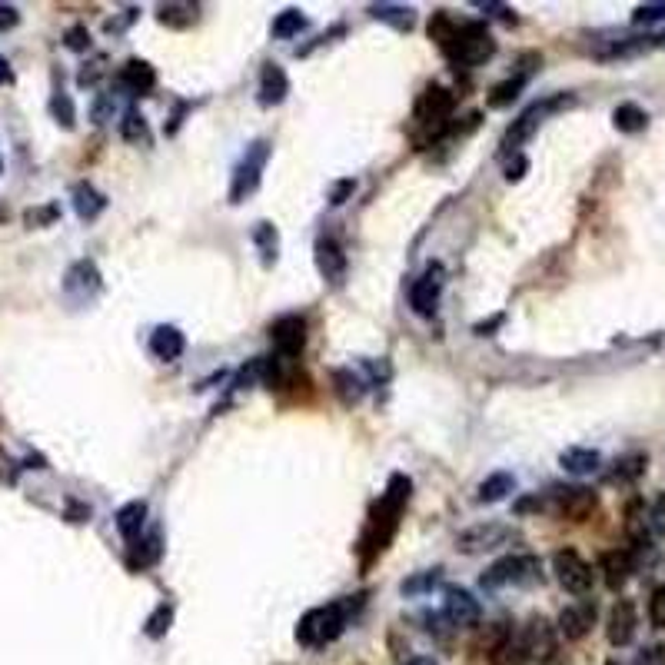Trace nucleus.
<instances>
[{"instance_id":"f257e3e1","label":"nucleus","mask_w":665,"mask_h":665,"mask_svg":"<svg viewBox=\"0 0 665 665\" xmlns=\"http://www.w3.org/2000/svg\"><path fill=\"white\" fill-rule=\"evenodd\" d=\"M406 499H410V480H406V476H393L386 496L379 499V506L373 509V516H369L366 536H363V549H366L363 563H369L373 556H379L386 549V543L393 539V532H396L399 512H403Z\"/></svg>"},{"instance_id":"f03ea898","label":"nucleus","mask_w":665,"mask_h":665,"mask_svg":"<svg viewBox=\"0 0 665 665\" xmlns=\"http://www.w3.org/2000/svg\"><path fill=\"white\" fill-rule=\"evenodd\" d=\"M506 652L522 665H543L553 659L556 652V629L549 625V619L543 615H536L529 622L522 625V632L516 635V642L509 639L506 645Z\"/></svg>"},{"instance_id":"7ed1b4c3","label":"nucleus","mask_w":665,"mask_h":665,"mask_svg":"<svg viewBox=\"0 0 665 665\" xmlns=\"http://www.w3.org/2000/svg\"><path fill=\"white\" fill-rule=\"evenodd\" d=\"M347 629V605L329 603L319 605V609H309L297 625V642L317 649V645H327L333 639H339Z\"/></svg>"},{"instance_id":"20e7f679","label":"nucleus","mask_w":665,"mask_h":665,"mask_svg":"<svg viewBox=\"0 0 665 665\" xmlns=\"http://www.w3.org/2000/svg\"><path fill=\"white\" fill-rule=\"evenodd\" d=\"M446 53H450L456 63H462V67H480V63H486L492 53H496V41H492V33L486 24L472 21V24L456 27V37H452Z\"/></svg>"},{"instance_id":"39448f33","label":"nucleus","mask_w":665,"mask_h":665,"mask_svg":"<svg viewBox=\"0 0 665 665\" xmlns=\"http://www.w3.org/2000/svg\"><path fill=\"white\" fill-rule=\"evenodd\" d=\"M543 579V565L536 556H506L486 569L482 589H502V585H536Z\"/></svg>"},{"instance_id":"423d86ee","label":"nucleus","mask_w":665,"mask_h":665,"mask_svg":"<svg viewBox=\"0 0 665 665\" xmlns=\"http://www.w3.org/2000/svg\"><path fill=\"white\" fill-rule=\"evenodd\" d=\"M450 113H452V93L446 87H440V83H432V87H426L420 93L413 120H416V127H423V130L430 133V137H440L450 127Z\"/></svg>"},{"instance_id":"0eeeda50","label":"nucleus","mask_w":665,"mask_h":665,"mask_svg":"<svg viewBox=\"0 0 665 665\" xmlns=\"http://www.w3.org/2000/svg\"><path fill=\"white\" fill-rule=\"evenodd\" d=\"M266 157H270V144H266V140H256V144L243 154V160L236 164L233 186H230V200H233V204H240L243 196H250L256 186H260V174H263V166H266Z\"/></svg>"},{"instance_id":"6e6552de","label":"nucleus","mask_w":665,"mask_h":665,"mask_svg":"<svg viewBox=\"0 0 665 665\" xmlns=\"http://www.w3.org/2000/svg\"><path fill=\"white\" fill-rule=\"evenodd\" d=\"M509 539H516V532L502 522H486V526H472V529H462L456 536V549L466 556H480V553H492L506 546Z\"/></svg>"},{"instance_id":"1a4fd4ad","label":"nucleus","mask_w":665,"mask_h":665,"mask_svg":"<svg viewBox=\"0 0 665 665\" xmlns=\"http://www.w3.org/2000/svg\"><path fill=\"white\" fill-rule=\"evenodd\" d=\"M553 565H556V579H559V585H563L565 593L573 595H585L589 589H593V565L585 563L583 556L573 553V549H559V553L553 556Z\"/></svg>"},{"instance_id":"9d476101","label":"nucleus","mask_w":665,"mask_h":665,"mask_svg":"<svg viewBox=\"0 0 665 665\" xmlns=\"http://www.w3.org/2000/svg\"><path fill=\"white\" fill-rule=\"evenodd\" d=\"M442 615L450 619L456 629H472V625H480V599L470 593V589H460V585H452L446 589V599H442Z\"/></svg>"},{"instance_id":"9b49d317","label":"nucleus","mask_w":665,"mask_h":665,"mask_svg":"<svg viewBox=\"0 0 665 665\" xmlns=\"http://www.w3.org/2000/svg\"><path fill=\"white\" fill-rule=\"evenodd\" d=\"M599 499H595L593 489L585 486H565V489H556V509L559 516L569 522H585L595 512Z\"/></svg>"},{"instance_id":"f8f14e48","label":"nucleus","mask_w":665,"mask_h":665,"mask_svg":"<svg viewBox=\"0 0 665 665\" xmlns=\"http://www.w3.org/2000/svg\"><path fill=\"white\" fill-rule=\"evenodd\" d=\"M442 293V266H430L410 290V303L420 317H432L436 313V303H440Z\"/></svg>"},{"instance_id":"ddd939ff","label":"nucleus","mask_w":665,"mask_h":665,"mask_svg":"<svg viewBox=\"0 0 665 665\" xmlns=\"http://www.w3.org/2000/svg\"><path fill=\"white\" fill-rule=\"evenodd\" d=\"M270 337H273V347L283 359L299 356V349L307 343V323L299 317H283L270 327Z\"/></svg>"},{"instance_id":"4468645a","label":"nucleus","mask_w":665,"mask_h":665,"mask_svg":"<svg viewBox=\"0 0 665 665\" xmlns=\"http://www.w3.org/2000/svg\"><path fill=\"white\" fill-rule=\"evenodd\" d=\"M317 270L319 277L327 280V283H333V287H339L343 280H347V253H343V246L333 240V236H323V240H317Z\"/></svg>"},{"instance_id":"2eb2a0df","label":"nucleus","mask_w":665,"mask_h":665,"mask_svg":"<svg viewBox=\"0 0 665 665\" xmlns=\"http://www.w3.org/2000/svg\"><path fill=\"white\" fill-rule=\"evenodd\" d=\"M559 103H563V100L532 103V107H529V110H526V113H522L519 120H512V127H509V130H506V137H502V147H506V150H512V147H522V144H526V140H529L532 133L539 130V123H543L546 113L556 110Z\"/></svg>"},{"instance_id":"dca6fc26","label":"nucleus","mask_w":665,"mask_h":665,"mask_svg":"<svg viewBox=\"0 0 665 665\" xmlns=\"http://www.w3.org/2000/svg\"><path fill=\"white\" fill-rule=\"evenodd\" d=\"M635 605L632 599H619L613 605V613H609V625H605V635H609V642L613 645H629L635 639Z\"/></svg>"},{"instance_id":"f3484780","label":"nucleus","mask_w":665,"mask_h":665,"mask_svg":"<svg viewBox=\"0 0 665 665\" xmlns=\"http://www.w3.org/2000/svg\"><path fill=\"white\" fill-rule=\"evenodd\" d=\"M595 622V603H589V599H583V603H573L565 605L563 613H559V632L565 635V639H583L589 629H593Z\"/></svg>"},{"instance_id":"a211bd4d","label":"nucleus","mask_w":665,"mask_h":665,"mask_svg":"<svg viewBox=\"0 0 665 665\" xmlns=\"http://www.w3.org/2000/svg\"><path fill=\"white\" fill-rule=\"evenodd\" d=\"M63 290L71 293V297H90L100 290V273H97V266L90 260H81V263H73L67 270V277H63Z\"/></svg>"},{"instance_id":"6ab92c4d","label":"nucleus","mask_w":665,"mask_h":665,"mask_svg":"<svg viewBox=\"0 0 665 665\" xmlns=\"http://www.w3.org/2000/svg\"><path fill=\"white\" fill-rule=\"evenodd\" d=\"M287 93H290L287 73L280 71L277 63H266L263 77H260V103L263 107H277V103L287 100Z\"/></svg>"},{"instance_id":"aec40b11","label":"nucleus","mask_w":665,"mask_h":665,"mask_svg":"<svg viewBox=\"0 0 665 665\" xmlns=\"http://www.w3.org/2000/svg\"><path fill=\"white\" fill-rule=\"evenodd\" d=\"M157 83V73L154 67L147 61H127L120 71V87L130 93H150Z\"/></svg>"},{"instance_id":"412c9836","label":"nucleus","mask_w":665,"mask_h":665,"mask_svg":"<svg viewBox=\"0 0 665 665\" xmlns=\"http://www.w3.org/2000/svg\"><path fill=\"white\" fill-rule=\"evenodd\" d=\"M184 347H186V339L176 327H157L154 337H150V353H154L157 359H166V363L180 356Z\"/></svg>"},{"instance_id":"4be33fe9","label":"nucleus","mask_w":665,"mask_h":665,"mask_svg":"<svg viewBox=\"0 0 665 665\" xmlns=\"http://www.w3.org/2000/svg\"><path fill=\"white\" fill-rule=\"evenodd\" d=\"M160 553H164V546H160V532H150L147 539H133L130 543L127 565H130L133 573H137V569H150V565L160 559Z\"/></svg>"},{"instance_id":"5701e85b","label":"nucleus","mask_w":665,"mask_h":665,"mask_svg":"<svg viewBox=\"0 0 665 665\" xmlns=\"http://www.w3.org/2000/svg\"><path fill=\"white\" fill-rule=\"evenodd\" d=\"M147 522V502H127L120 512H117V532H120L127 543L133 539H140V529H144Z\"/></svg>"},{"instance_id":"b1692460","label":"nucleus","mask_w":665,"mask_h":665,"mask_svg":"<svg viewBox=\"0 0 665 665\" xmlns=\"http://www.w3.org/2000/svg\"><path fill=\"white\" fill-rule=\"evenodd\" d=\"M103 206H107V196L97 194L90 184L73 186V210H77L81 220H97L103 214Z\"/></svg>"},{"instance_id":"393cba45","label":"nucleus","mask_w":665,"mask_h":665,"mask_svg":"<svg viewBox=\"0 0 665 665\" xmlns=\"http://www.w3.org/2000/svg\"><path fill=\"white\" fill-rule=\"evenodd\" d=\"M603 573H605V585L609 589H622L625 579L632 575V556L629 553H605L603 556Z\"/></svg>"},{"instance_id":"a878e982","label":"nucleus","mask_w":665,"mask_h":665,"mask_svg":"<svg viewBox=\"0 0 665 665\" xmlns=\"http://www.w3.org/2000/svg\"><path fill=\"white\" fill-rule=\"evenodd\" d=\"M559 462H563V470L573 472V476H589V472L599 470L603 456L595 450H579V446H573V450H565L563 456H559Z\"/></svg>"},{"instance_id":"bb28decb","label":"nucleus","mask_w":665,"mask_h":665,"mask_svg":"<svg viewBox=\"0 0 665 665\" xmlns=\"http://www.w3.org/2000/svg\"><path fill=\"white\" fill-rule=\"evenodd\" d=\"M613 123L619 133H642L649 127V113L639 103H619L613 113Z\"/></svg>"},{"instance_id":"cd10ccee","label":"nucleus","mask_w":665,"mask_h":665,"mask_svg":"<svg viewBox=\"0 0 665 665\" xmlns=\"http://www.w3.org/2000/svg\"><path fill=\"white\" fill-rule=\"evenodd\" d=\"M512 489H516V480H512L509 472H492V476H486V480L480 482L476 499L480 502H499V499H506Z\"/></svg>"},{"instance_id":"c85d7f7f","label":"nucleus","mask_w":665,"mask_h":665,"mask_svg":"<svg viewBox=\"0 0 665 665\" xmlns=\"http://www.w3.org/2000/svg\"><path fill=\"white\" fill-rule=\"evenodd\" d=\"M253 243L256 250H260V256H263V263H277V256H280V233H277V226L273 223H256L253 226Z\"/></svg>"},{"instance_id":"c756f323","label":"nucleus","mask_w":665,"mask_h":665,"mask_svg":"<svg viewBox=\"0 0 665 665\" xmlns=\"http://www.w3.org/2000/svg\"><path fill=\"white\" fill-rule=\"evenodd\" d=\"M157 21L164 27H190L196 21V7L194 4H164L160 14H157Z\"/></svg>"},{"instance_id":"7c9ffc66","label":"nucleus","mask_w":665,"mask_h":665,"mask_svg":"<svg viewBox=\"0 0 665 665\" xmlns=\"http://www.w3.org/2000/svg\"><path fill=\"white\" fill-rule=\"evenodd\" d=\"M440 579H442V569H426V573L410 575L406 583L399 585V593H403V595H426V593H432V589L440 585Z\"/></svg>"},{"instance_id":"2f4dec72","label":"nucleus","mask_w":665,"mask_h":665,"mask_svg":"<svg viewBox=\"0 0 665 665\" xmlns=\"http://www.w3.org/2000/svg\"><path fill=\"white\" fill-rule=\"evenodd\" d=\"M170 622H174V605L160 603L154 613H150V619H147L144 632L150 635V639H164V635L170 632Z\"/></svg>"},{"instance_id":"473e14b6","label":"nucleus","mask_w":665,"mask_h":665,"mask_svg":"<svg viewBox=\"0 0 665 665\" xmlns=\"http://www.w3.org/2000/svg\"><path fill=\"white\" fill-rule=\"evenodd\" d=\"M376 21H389L396 24L399 31H410L413 27V11L410 7H396V4H376V7H369Z\"/></svg>"},{"instance_id":"72a5a7b5","label":"nucleus","mask_w":665,"mask_h":665,"mask_svg":"<svg viewBox=\"0 0 665 665\" xmlns=\"http://www.w3.org/2000/svg\"><path fill=\"white\" fill-rule=\"evenodd\" d=\"M522 83H526V73H516L512 81H502L499 87H492V97H489V107H509L516 97H519Z\"/></svg>"},{"instance_id":"f704fd0d","label":"nucleus","mask_w":665,"mask_h":665,"mask_svg":"<svg viewBox=\"0 0 665 665\" xmlns=\"http://www.w3.org/2000/svg\"><path fill=\"white\" fill-rule=\"evenodd\" d=\"M303 14L299 11H283L273 21V37H280V41H290V37H297L299 31H303Z\"/></svg>"},{"instance_id":"c9c22d12","label":"nucleus","mask_w":665,"mask_h":665,"mask_svg":"<svg viewBox=\"0 0 665 665\" xmlns=\"http://www.w3.org/2000/svg\"><path fill=\"white\" fill-rule=\"evenodd\" d=\"M51 113H53V120L61 123L63 130H71L73 123H77V110H73V100H71V97H67V93H63V90L53 93Z\"/></svg>"},{"instance_id":"e433bc0d","label":"nucleus","mask_w":665,"mask_h":665,"mask_svg":"<svg viewBox=\"0 0 665 665\" xmlns=\"http://www.w3.org/2000/svg\"><path fill=\"white\" fill-rule=\"evenodd\" d=\"M120 137L127 140V144H140V140H147V120L137 110H130L120 123Z\"/></svg>"},{"instance_id":"4c0bfd02","label":"nucleus","mask_w":665,"mask_h":665,"mask_svg":"<svg viewBox=\"0 0 665 665\" xmlns=\"http://www.w3.org/2000/svg\"><path fill=\"white\" fill-rule=\"evenodd\" d=\"M430 37L436 43H440L442 51H450V43H452V37H456V24L450 21V17H446V14H436V17H432L430 21Z\"/></svg>"},{"instance_id":"58836bf2","label":"nucleus","mask_w":665,"mask_h":665,"mask_svg":"<svg viewBox=\"0 0 665 665\" xmlns=\"http://www.w3.org/2000/svg\"><path fill=\"white\" fill-rule=\"evenodd\" d=\"M645 470V456L635 452V456H625V460L615 462V480H639Z\"/></svg>"},{"instance_id":"ea45409f","label":"nucleus","mask_w":665,"mask_h":665,"mask_svg":"<svg viewBox=\"0 0 665 665\" xmlns=\"http://www.w3.org/2000/svg\"><path fill=\"white\" fill-rule=\"evenodd\" d=\"M649 619H652V625L665 629V585H655L652 589V599H649Z\"/></svg>"},{"instance_id":"a19ab883","label":"nucleus","mask_w":665,"mask_h":665,"mask_svg":"<svg viewBox=\"0 0 665 665\" xmlns=\"http://www.w3.org/2000/svg\"><path fill=\"white\" fill-rule=\"evenodd\" d=\"M632 21L635 24H659V21H665V4H642V7H635Z\"/></svg>"},{"instance_id":"79ce46f5","label":"nucleus","mask_w":665,"mask_h":665,"mask_svg":"<svg viewBox=\"0 0 665 665\" xmlns=\"http://www.w3.org/2000/svg\"><path fill=\"white\" fill-rule=\"evenodd\" d=\"M632 665H665V645H645L642 652H635Z\"/></svg>"},{"instance_id":"37998d69","label":"nucleus","mask_w":665,"mask_h":665,"mask_svg":"<svg viewBox=\"0 0 665 665\" xmlns=\"http://www.w3.org/2000/svg\"><path fill=\"white\" fill-rule=\"evenodd\" d=\"M57 216H61V210H57L53 204H47V206H41V210H31L24 220H27L31 226H47L51 220H57Z\"/></svg>"},{"instance_id":"c03bdc74","label":"nucleus","mask_w":665,"mask_h":665,"mask_svg":"<svg viewBox=\"0 0 665 665\" xmlns=\"http://www.w3.org/2000/svg\"><path fill=\"white\" fill-rule=\"evenodd\" d=\"M63 41H67L71 51H87V47H90V33H87V27H71Z\"/></svg>"},{"instance_id":"a18cd8bd","label":"nucleus","mask_w":665,"mask_h":665,"mask_svg":"<svg viewBox=\"0 0 665 665\" xmlns=\"http://www.w3.org/2000/svg\"><path fill=\"white\" fill-rule=\"evenodd\" d=\"M21 24V14H17V7H11V4H0V33L14 31Z\"/></svg>"},{"instance_id":"49530a36","label":"nucleus","mask_w":665,"mask_h":665,"mask_svg":"<svg viewBox=\"0 0 665 665\" xmlns=\"http://www.w3.org/2000/svg\"><path fill=\"white\" fill-rule=\"evenodd\" d=\"M100 73H103V57H97V61H93V63H87V67H83L77 81H81V87H90V83L97 81Z\"/></svg>"},{"instance_id":"de8ad7c7","label":"nucleus","mask_w":665,"mask_h":665,"mask_svg":"<svg viewBox=\"0 0 665 665\" xmlns=\"http://www.w3.org/2000/svg\"><path fill=\"white\" fill-rule=\"evenodd\" d=\"M652 529L659 532V536H665V492L655 499V506H652Z\"/></svg>"},{"instance_id":"09e8293b","label":"nucleus","mask_w":665,"mask_h":665,"mask_svg":"<svg viewBox=\"0 0 665 665\" xmlns=\"http://www.w3.org/2000/svg\"><path fill=\"white\" fill-rule=\"evenodd\" d=\"M110 110H113V100H110V97H100V100L93 103V113H90L93 123H103V120H107V113H110Z\"/></svg>"},{"instance_id":"8fccbe9b","label":"nucleus","mask_w":665,"mask_h":665,"mask_svg":"<svg viewBox=\"0 0 665 665\" xmlns=\"http://www.w3.org/2000/svg\"><path fill=\"white\" fill-rule=\"evenodd\" d=\"M349 194H353V180H343V184H337L329 190V204H343Z\"/></svg>"},{"instance_id":"3c124183","label":"nucleus","mask_w":665,"mask_h":665,"mask_svg":"<svg viewBox=\"0 0 665 665\" xmlns=\"http://www.w3.org/2000/svg\"><path fill=\"white\" fill-rule=\"evenodd\" d=\"M67 519H71V522H87V519H90V509H87V506H77V502H71Z\"/></svg>"},{"instance_id":"603ef678","label":"nucleus","mask_w":665,"mask_h":665,"mask_svg":"<svg viewBox=\"0 0 665 665\" xmlns=\"http://www.w3.org/2000/svg\"><path fill=\"white\" fill-rule=\"evenodd\" d=\"M522 170H526V160H522V157H516V160L506 166V180H519Z\"/></svg>"},{"instance_id":"864d4df0","label":"nucleus","mask_w":665,"mask_h":665,"mask_svg":"<svg viewBox=\"0 0 665 665\" xmlns=\"http://www.w3.org/2000/svg\"><path fill=\"white\" fill-rule=\"evenodd\" d=\"M7 81H11V63L0 57V83H7Z\"/></svg>"},{"instance_id":"5fc2aeb1","label":"nucleus","mask_w":665,"mask_h":665,"mask_svg":"<svg viewBox=\"0 0 665 665\" xmlns=\"http://www.w3.org/2000/svg\"><path fill=\"white\" fill-rule=\"evenodd\" d=\"M406 665H440L436 659H430V655H416V659H410Z\"/></svg>"},{"instance_id":"6e6d98bb","label":"nucleus","mask_w":665,"mask_h":665,"mask_svg":"<svg viewBox=\"0 0 665 665\" xmlns=\"http://www.w3.org/2000/svg\"><path fill=\"white\" fill-rule=\"evenodd\" d=\"M655 47H665V33H659V37H652Z\"/></svg>"},{"instance_id":"4d7b16f0","label":"nucleus","mask_w":665,"mask_h":665,"mask_svg":"<svg viewBox=\"0 0 665 665\" xmlns=\"http://www.w3.org/2000/svg\"><path fill=\"white\" fill-rule=\"evenodd\" d=\"M609 665H615V662H609Z\"/></svg>"}]
</instances>
